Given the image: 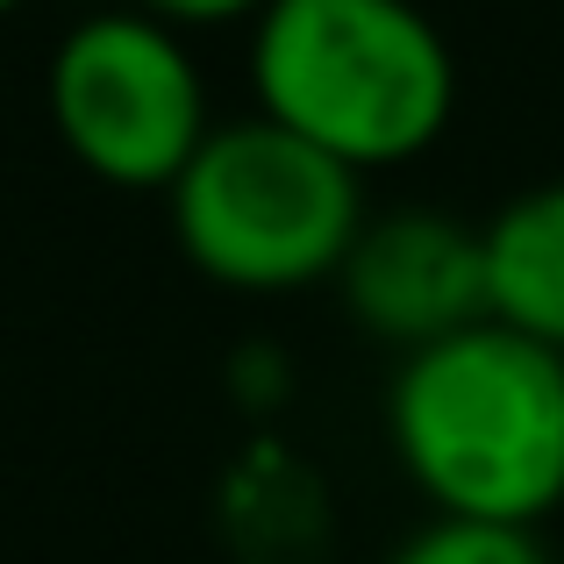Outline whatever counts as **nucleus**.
Wrapping results in <instances>:
<instances>
[{
	"label": "nucleus",
	"mask_w": 564,
	"mask_h": 564,
	"mask_svg": "<svg viewBox=\"0 0 564 564\" xmlns=\"http://www.w3.org/2000/svg\"><path fill=\"white\" fill-rule=\"evenodd\" d=\"M172 243L221 293H307L336 286L365 229V172L336 165L307 137L264 122H215L193 165L165 186Z\"/></svg>",
	"instance_id": "nucleus-3"
},
{
	"label": "nucleus",
	"mask_w": 564,
	"mask_h": 564,
	"mask_svg": "<svg viewBox=\"0 0 564 564\" xmlns=\"http://www.w3.org/2000/svg\"><path fill=\"white\" fill-rule=\"evenodd\" d=\"M386 443L429 514L543 529L564 508V350L494 315L408 350L386 379Z\"/></svg>",
	"instance_id": "nucleus-1"
},
{
	"label": "nucleus",
	"mask_w": 564,
	"mask_h": 564,
	"mask_svg": "<svg viewBox=\"0 0 564 564\" xmlns=\"http://www.w3.org/2000/svg\"><path fill=\"white\" fill-rule=\"evenodd\" d=\"M250 100L350 172L436 151L457 115V51L414 0H264Z\"/></svg>",
	"instance_id": "nucleus-2"
},
{
	"label": "nucleus",
	"mask_w": 564,
	"mask_h": 564,
	"mask_svg": "<svg viewBox=\"0 0 564 564\" xmlns=\"http://www.w3.org/2000/svg\"><path fill=\"white\" fill-rule=\"evenodd\" d=\"M43 115L72 165L115 193H165L215 129L193 43L129 0L86 8L57 36Z\"/></svg>",
	"instance_id": "nucleus-4"
},
{
	"label": "nucleus",
	"mask_w": 564,
	"mask_h": 564,
	"mask_svg": "<svg viewBox=\"0 0 564 564\" xmlns=\"http://www.w3.org/2000/svg\"><path fill=\"white\" fill-rule=\"evenodd\" d=\"M86 8H108V0H86Z\"/></svg>",
	"instance_id": "nucleus-10"
},
{
	"label": "nucleus",
	"mask_w": 564,
	"mask_h": 564,
	"mask_svg": "<svg viewBox=\"0 0 564 564\" xmlns=\"http://www.w3.org/2000/svg\"><path fill=\"white\" fill-rule=\"evenodd\" d=\"M486 236V315L564 350V180L500 200Z\"/></svg>",
	"instance_id": "nucleus-6"
},
{
	"label": "nucleus",
	"mask_w": 564,
	"mask_h": 564,
	"mask_svg": "<svg viewBox=\"0 0 564 564\" xmlns=\"http://www.w3.org/2000/svg\"><path fill=\"white\" fill-rule=\"evenodd\" d=\"M129 8L158 14V22H172L180 36H193V29H229V22H258L264 0H129Z\"/></svg>",
	"instance_id": "nucleus-8"
},
{
	"label": "nucleus",
	"mask_w": 564,
	"mask_h": 564,
	"mask_svg": "<svg viewBox=\"0 0 564 564\" xmlns=\"http://www.w3.org/2000/svg\"><path fill=\"white\" fill-rule=\"evenodd\" d=\"M336 301L393 358L486 322V236L451 207H386L365 215Z\"/></svg>",
	"instance_id": "nucleus-5"
},
{
	"label": "nucleus",
	"mask_w": 564,
	"mask_h": 564,
	"mask_svg": "<svg viewBox=\"0 0 564 564\" xmlns=\"http://www.w3.org/2000/svg\"><path fill=\"white\" fill-rule=\"evenodd\" d=\"M386 564H551L536 529L508 522H457V514H429L414 536L393 543Z\"/></svg>",
	"instance_id": "nucleus-7"
},
{
	"label": "nucleus",
	"mask_w": 564,
	"mask_h": 564,
	"mask_svg": "<svg viewBox=\"0 0 564 564\" xmlns=\"http://www.w3.org/2000/svg\"><path fill=\"white\" fill-rule=\"evenodd\" d=\"M29 8V0H0V22H8V14H22Z\"/></svg>",
	"instance_id": "nucleus-9"
}]
</instances>
